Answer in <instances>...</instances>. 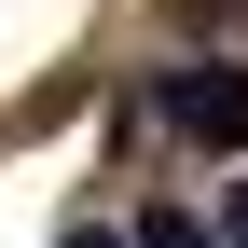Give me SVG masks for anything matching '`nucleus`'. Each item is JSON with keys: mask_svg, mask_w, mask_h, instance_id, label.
I'll return each instance as SVG.
<instances>
[{"mask_svg": "<svg viewBox=\"0 0 248 248\" xmlns=\"http://www.w3.org/2000/svg\"><path fill=\"white\" fill-rule=\"evenodd\" d=\"M152 110H166L179 138L234 152V138H248V55H207V69H166V83H152Z\"/></svg>", "mask_w": 248, "mask_h": 248, "instance_id": "1", "label": "nucleus"}, {"mask_svg": "<svg viewBox=\"0 0 248 248\" xmlns=\"http://www.w3.org/2000/svg\"><path fill=\"white\" fill-rule=\"evenodd\" d=\"M124 248H221V234H207V221H193V207H152V221H138V234H124Z\"/></svg>", "mask_w": 248, "mask_h": 248, "instance_id": "2", "label": "nucleus"}, {"mask_svg": "<svg viewBox=\"0 0 248 248\" xmlns=\"http://www.w3.org/2000/svg\"><path fill=\"white\" fill-rule=\"evenodd\" d=\"M55 248H124V234H110V221H83V234H55Z\"/></svg>", "mask_w": 248, "mask_h": 248, "instance_id": "3", "label": "nucleus"}, {"mask_svg": "<svg viewBox=\"0 0 248 248\" xmlns=\"http://www.w3.org/2000/svg\"><path fill=\"white\" fill-rule=\"evenodd\" d=\"M221 248H248V179H234V221H221Z\"/></svg>", "mask_w": 248, "mask_h": 248, "instance_id": "4", "label": "nucleus"}]
</instances>
